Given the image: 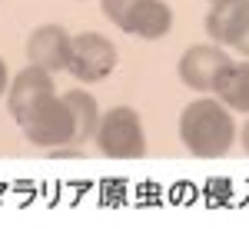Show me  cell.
Masks as SVG:
<instances>
[{
    "instance_id": "obj_1",
    "label": "cell",
    "mask_w": 249,
    "mask_h": 229,
    "mask_svg": "<svg viewBox=\"0 0 249 229\" xmlns=\"http://www.w3.org/2000/svg\"><path fill=\"white\" fill-rule=\"evenodd\" d=\"M179 140L193 156H223L236 140V120L219 100H193L179 113Z\"/></svg>"
},
{
    "instance_id": "obj_2",
    "label": "cell",
    "mask_w": 249,
    "mask_h": 229,
    "mask_svg": "<svg viewBox=\"0 0 249 229\" xmlns=\"http://www.w3.org/2000/svg\"><path fill=\"white\" fill-rule=\"evenodd\" d=\"M20 123L23 136L34 146H73V113L67 106V100L57 93L37 100L34 106H27L20 116H14Z\"/></svg>"
},
{
    "instance_id": "obj_3",
    "label": "cell",
    "mask_w": 249,
    "mask_h": 229,
    "mask_svg": "<svg viewBox=\"0 0 249 229\" xmlns=\"http://www.w3.org/2000/svg\"><path fill=\"white\" fill-rule=\"evenodd\" d=\"M100 7L110 23L133 37L160 40L173 30V10L163 0H100Z\"/></svg>"
},
{
    "instance_id": "obj_4",
    "label": "cell",
    "mask_w": 249,
    "mask_h": 229,
    "mask_svg": "<svg viewBox=\"0 0 249 229\" xmlns=\"http://www.w3.org/2000/svg\"><path fill=\"white\" fill-rule=\"evenodd\" d=\"M96 146L103 156L113 159H136L146 153V133H143V120L130 106H113L110 113L100 116L96 126Z\"/></svg>"
},
{
    "instance_id": "obj_5",
    "label": "cell",
    "mask_w": 249,
    "mask_h": 229,
    "mask_svg": "<svg viewBox=\"0 0 249 229\" xmlns=\"http://www.w3.org/2000/svg\"><path fill=\"white\" fill-rule=\"evenodd\" d=\"M113 67H116V47L110 37L93 34V30L73 37L67 70L77 76L80 83H100V80H107L113 73Z\"/></svg>"
},
{
    "instance_id": "obj_6",
    "label": "cell",
    "mask_w": 249,
    "mask_h": 229,
    "mask_svg": "<svg viewBox=\"0 0 249 229\" xmlns=\"http://www.w3.org/2000/svg\"><path fill=\"white\" fill-rule=\"evenodd\" d=\"M232 67L230 53L216 43H193L190 50L179 57L176 63V73L179 80L190 87V90H199V93H213L216 90V83H219V76L226 73Z\"/></svg>"
},
{
    "instance_id": "obj_7",
    "label": "cell",
    "mask_w": 249,
    "mask_h": 229,
    "mask_svg": "<svg viewBox=\"0 0 249 229\" xmlns=\"http://www.w3.org/2000/svg\"><path fill=\"white\" fill-rule=\"evenodd\" d=\"M70 43H73V37H70L63 27L43 23V27H37V30L27 37V60H30L34 67L50 70V73L67 70V63H70Z\"/></svg>"
},
{
    "instance_id": "obj_8",
    "label": "cell",
    "mask_w": 249,
    "mask_h": 229,
    "mask_svg": "<svg viewBox=\"0 0 249 229\" xmlns=\"http://www.w3.org/2000/svg\"><path fill=\"white\" fill-rule=\"evenodd\" d=\"M249 23V0H219L206 14V34L219 47H232L239 30Z\"/></svg>"
},
{
    "instance_id": "obj_9",
    "label": "cell",
    "mask_w": 249,
    "mask_h": 229,
    "mask_svg": "<svg viewBox=\"0 0 249 229\" xmlns=\"http://www.w3.org/2000/svg\"><path fill=\"white\" fill-rule=\"evenodd\" d=\"M57 93L53 90V76H50V70H43V67H27V70H20L17 76H14V83H10V100H7V106H10V113L20 116L27 106H34L37 100H43V96Z\"/></svg>"
},
{
    "instance_id": "obj_10",
    "label": "cell",
    "mask_w": 249,
    "mask_h": 229,
    "mask_svg": "<svg viewBox=\"0 0 249 229\" xmlns=\"http://www.w3.org/2000/svg\"><path fill=\"white\" fill-rule=\"evenodd\" d=\"M63 100H67V106L73 113V146H80L90 136H96V126H100V116L103 113H100L96 100L87 90H67Z\"/></svg>"
},
{
    "instance_id": "obj_11",
    "label": "cell",
    "mask_w": 249,
    "mask_h": 229,
    "mask_svg": "<svg viewBox=\"0 0 249 229\" xmlns=\"http://www.w3.org/2000/svg\"><path fill=\"white\" fill-rule=\"evenodd\" d=\"M213 93L219 96L230 110L249 113V60L232 63L230 70L219 76V83H216V90H213Z\"/></svg>"
},
{
    "instance_id": "obj_12",
    "label": "cell",
    "mask_w": 249,
    "mask_h": 229,
    "mask_svg": "<svg viewBox=\"0 0 249 229\" xmlns=\"http://www.w3.org/2000/svg\"><path fill=\"white\" fill-rule=\"evenodd\" d=\"M232 50H239V53H246V57H249V23L239 30V37L232 40Z\"/></svg>"
},
{
    "instance_id": "obj_13",
    "label": "cell",
    "mask_w": 249,
    "mask_h": 229,
    "mask_svg": "<svg viewBox=\"0 0 249 229\" xmlns=\"http://www.w3.org/2000/svg\"><path fill=\"white\" fill-rule=\"evenodd\" d=\"M7 63H3V60H0V93H3V90H7Z\"/></svg>"
},
{
    "instance_id": "obj_14",
    "label": "cell",
    "mask_w": 249,
    "mask_h": 229,
    "mask_svg": "<svg viewBox=\"0 0 249 229\" xmlns=\"http://www.w3.org/2000/svg\"><path fill=\"white\" fill-rule=\"evenodd\" d=\"M243 150L249 153V123H246V126H243Z\"/></svg>"
},
{
    "instance_id": "obj_15",
    "label": "cell",
    "mask_w": 249,
    "mask_h": 229,
    "mask_svg": "<svg viewBox=\"0 0 249 229\" xmlns=\"http://www.w3.org/2000/svg\"><path fill=\"white\" fill-rule=\"evenodd\" d=\"M210 3H219V0H210Z\"/></svg>"
}]
</instances>
